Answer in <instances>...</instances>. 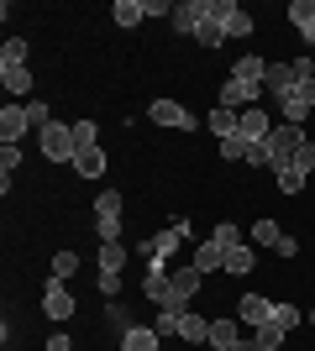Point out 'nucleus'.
<instances>
[{
    "label": "nucleus",
    "instance_id": "nucleus-41",
    "mask_svg": "<svg viewBox=\"0 0 315 351\" xmlns=\"http://www.w3.org/2000/svg\"><path fill=\"white\" fill-rule=\"evenodd\" d=\"M289 95H294V100H305V105L315 110V79H300V84L289 89Z\"/></svg>",
    "mask_w": 315,
    "mask_h": 351
},
{
    "label": "nucleus",
    "instance_id": "nucleus-27",
    "mask_svg": "<svg viewBox=\"0 0 315 351\" xmlns=\"http://www.w3.org/2000/svg\"><path fill=\"white\" fill-rule=\"evenodd\" d=\"M16 168H21V147H16V142H0V189H5V194H11Z\"/></svg>",
    "mask_w": 315,
    "mask_h": 351
},
{
    "label": "nucleus",
    "instance_id": "nucleus-42",
    "mask_svg": "<svg viewBox=\"0 0 315 351\" xmlns=\"http://www.w3.org/2000/svg\"><path fill=\"white\" fill-rule=\"evenodd\" d=\"M100 293L105 299H121V273H100Z\"/></svg>",
    "mask_w": 315,
    "mask_h": 351
},
{
    "label": "nucleus",
    "instance_id": "nucleus-11",
    "mask_svg": "<svg viewBox=\"0 0 315 351\" xmlns=\"http://www.w3.org/2000/svg\"><path fill=\"white\" fill-rule=\"evenodd\" d=\"M242 336H247V325H242L237 315H215V320H210V351H231Z\"/></svg>",
    "mask_w": 315,
    "mask_h": 351
},
{
    "label": "nucleus",
    "instance_id": "nucleus-44",
    "mask_svg": "<svg viewBox=\"0 0 315 351\" xmlns=\"http://www.w3.org/2000/svg\"><path fill=\"white\" fill-rule=\"evenodd\" d=\"M231 351H257V341H253V336H242V341H237Z\"/></svg>",
    "mask_w": 315,
    "mask_h": 351
},
{
    "label": "nucleus",
    "instance_id": "nucleus-40",
    "mask_svg": "<svg viewBox=\"0 0 315 351\" xmlns=\"http://www.w3.org/2000/svg\"><path fill=\"white\" fill-rule=\"evenodd\" d=\"M247 168H268V142H253V147H247Z\"/></svg>",
    "mask_w": 315,
    "mask_h": 351
},
{
    "label": "nucleus",
    "instance_id": "nucleus-31",
    "mask_svg": "<svg viewBox=\"0 0 315 351\" xmlns=\"http://www.w3.org/2000/svg\"><path fill=\"white\" fill-rule=\"evenodd\" d=\"M205 126L215 132V142H221V136H231V132H237V110H226V105H215V110L205 116Z\"/></svg>",
    "mask_w": 315,
    "mask_h": 351
},
{
    "label": "nucleus",
    "instance_id": "nucleus-43",
    "mask_svg": "<svg viewBox=\"0 0 315 351\" xmlns=\"http://www.w3.org/2000/svg\"><path fill=\"white\" fill-rule=\"evenodd\" d=\"M47 351H74V336H69V330H53V341H47Z\"/></svg>",
    "mask_w": 315,
    "mask_h": 351
},
{
    "label": "nucleus",
    "instance_id": "nucleus-34",
    "mask_svg": "<svg viewBox=\"0 0 315 351\" xmlns=\"http://www.w3.org/2000/svg\"><path fill=\"white\" fill-rule=\"evenodd\" d=\"M105 320H110V330H116V341H121L126 330H132V309L121 304V299H110V304H105Z\"/></svg>",
    "mask_w": 315,
    "mask_h": 351
},
{
    "label": "nucleus",
    "instance_id": "nucleus-45",
    "mask_svg": "<svg viewBox=\"0 0 315 351\" xmlns=\"http://www.w3.org/2000/svg\"><path fill=\"white\" fill-rule=\"evenodd\" d=\"M305 320H310V325H315V309H305Z\"/></svg>",
    "mask_w": 315,
    "mask_h": 351
},
{
    "label": "nucleus",
    "instance_id": "nucleus-7",
    "mask_svg": "<svg viewBox=\"0 0 315 351\" xmlns=\"http://www.w3.org/2000/svg\"><path fill=\"white\" fill-rule=\"evenodd\" d=\"M148 121H152V126H179V132H195V126H200V116H195V110H184L179 100H152Z\"/></svg>",
    "mask_w": 315,
    "mask_h": 351
},
{
    "label": "nucleus",
    "instance_id": "nucleus-30",
    "mask_svg": "<svg viewBox=\"0 0 315 351\" xmlns=\"http://www.w3.org/2000/svg\"><path fill=\"white\" fill-rule=\"evenodd\" d=\"M126 257H132V252L121 247V241H100V273H121Z\"/></svg>",
    "mask_w": 315,
    "mask_h": 351
},
{
    "label": "nucleus",
    "instance_id": "nucleus-32",
    "mask_svg": "<svg viewBox=\"0 0 315 351\" xmlns=\"http://www.w3.org/2000/svg\"><path fill=\"white\" fill-rule=\"evenodd\" d=\"M247 147H253V142H247L242 132L221 136V162H247Z\"/></svg>",
    "mask_w": 315,
    "mask_h": 351
},
{
    "label": "nucleus",
    "instance_id": "nucleus-17",
    "mask_svg": "<svg viewBox=\"0 0 315 351\" xmlns=\"http://www.w3.org/2000/svg\"><path fill=\"white\" fill-rule=\"evenodd\" d=\"M221 16H226V43H242V37H253V16L242 11L237 0H221Z\"/></svg>",
    "mask_w": 315,
    "mask_h": 351
},
{
    "label": "nucleus",
    "instance_id": "nucleus-15",
    "mask_svg": "<svg viewBox=\"0 0 315 351\" xmlns=\"http://www.w3.org/2000/svg\"><path fill=\"white\" fill-rule=\"evenodd\" d=\"M284 226H279V220H253V226H247V247H268V252H279V241H284Z\"/></svg>",
    "mask_w": 315,
    "mask_h": 351
},
{
    "label": "nucleus",
    "instance_id": "nucleus-24",
    "mask_svg": "<svg viewBox=\"0 0 315 351\" xmlns=\"http://www.w3.org/2000/svg\"><path fill=\"white\" fill-rule=\"evenodd\" d=\"M110 16H116V27H142L148 21V0H116Z\"/></svg>",
    "mask_w": 315,
    "mask_h": 351
},
{
    "label": "nucleus",
    "instance_id": "nucleus-28",
    "mask_svg": "<svg viewBox=\"0 0 315 351\" xmlns=\"http://www.w3.org/2000/svg\"><path fill=\"white\" fill-rule=\"evenodd\" d=\"M273 325H284L289 336H294V330L305 325V309H300V304H284V299H273Z\"/></svg>",
    "mask_w": 315,
    "mask_h": 351
},
{
    "label": "nucleus",
    "instance_id": "nucleus-25",
    "mask_svg": "<svg viewBox=\"0 0 315 351\" xmlns=\"http://www.w3.org/2000/svg\"><path fill=\"white\" fill-rule=\"evenodd\" d=\"M189 263H195L200 273H221V267H226V247H215V241H200Z\"/></svg>",
    "mask_w": 315,
    "mask_h": 351
},
{
    "label": "nucleus",
    "instance_id": "nucleus-29",
    "mask_svg": "<svg viewBox=\"0 0 315 351\" xmlns=\"http://www.w3.org/2000/svg\"><path fill=\"white\" fill-rule=\"evenodd\" d=\"M273 184H279V194H305V184H310V173H300V168L289 162V168H279V173H273Z\"/></svg>",
    "mask_w": 315,
    "mask_h": 351
},
{
    "label": "nucleus",
    "instance_id": "nucleus-23",
    "mask_svg": "<svg viewBox=\"0 0 315 351\" xmlns=\"http://www.w3.org/2000/svg\"><path fill=\"white\" fill-rule=\"evenodd\" d=\"M263 73H268V58H257V53H242L231 63V79H247V84H263Z\"/></svg>",
    "mask_w": 315,
    "mask_h": 351
},
{
    "label": "nucleus",
    "instance_id": "nucleus-19",
    "mask_svg": "<svg viewBox=\"0 0 315 351\" xmlns=\"http://www.w3.org/2000/svg\"><path fill=\"white\" fill-rule=\"evenodd\" d=\"M200 283H205V273H200L195 263H179V267H174V293H179V304H189V299H195Z\"/></svg>",
    "mask_w": 315,
    "mask_h": 351
},
{
    "label": "nucleus",
    "instance_id": "nucleus-26",
    "mask_svg": "<svg viewBox=\"0 0 315 351\" xmlns=\"http://www.w3.org/2000/svg\"><path fill=\"white\" fill-rule=\"evenodd\" d=\"M247 336H253L257 341V351H284V341H289V330H284V325H257V330H247Z\"/></svg>",
    "mask_w": 315,
    "mask_h": 351
},
{
    "label": "nucleus",
    "instance_id": "nucleus-37",
    "mask_svg": "<svg viewBox=\"0 0 315 351\" xmlns=\"http://www.w3.org/2000/svg\"><path fill=\"white\" fill-rule=\"evenodd\" d=\"M74 273H79V252H58V257H53V278L69 283Z\"/></svg>",
    "mask_w": 315,
    "mask_h": 351
},
{
    "label": "nucleus",
    "instance_id": "nucleus-8",
    "mask_svg": "<svg viewBox=\"0 0 315 351\" xmlns=\"http://www.w3.org/2000/svg\"><path fill=\"white\" fill-rule=\"evenodd\" d=\"M294 84H300V73H294V58L268 63V73H263V95H268V100H284Z\"/></svg>",
    "mask_w": 315,
    "mask_h": 351
},
{
    "label": "nucleus",
    "instance_id": "nucleus-36",
    "mask_svg": "<svg viewBox=\"0 0 315 351\" xmlns=\"http://www.w3.org/2000/svg\"><path fill=\"white\" fill-rule=\"evenodd\" d=\"M0 63L21 69V63H27V37H5V47H0Z\"/></svg>",
    "mask_w": 315,
    "mask_h": 351
},
{
    "label": "nucleus",
    "instance_id": "nucleus-12",
    "mask_svg": "<svg viewBox=\"0 0 315 351\" xmlns=\"http://www.w3.org/2000/svg\"><path fill=\"white\" fill-rule=\"evenodd\" d=\"M237 320L247 325V330L268 325L273 320V299H263V293H242V299H237Z\"/></svg>",
    "mask_w": 315,
    "mask_h": 351
},
{
    "label": "nucleus",
    "instance_id": "nucleus-10",
    "mask_svg": "<svg viewBox=\"0 0 315 351\" xmlns=\"http://www.w3.org/2000/svg\"><path fill=\"white\" fill-rule=\"evenodd\" d=\"M32 132V116H27V105L21 100H11L5 110H0V142H16L21 147V136Z\"/></svg>",
    "mask_w": 315,
    "mask_h": 351
},
{
    "label": "nucleus",
    "instance_id": "nucleus-14",
    "mask_svg": "<svg viewBox=\"0 0 315 351\" xmlns=\"http://www.w3.org/2000/svg\"><path fill=\"white\" fill-rule=\"evenodd\" d=\"M200 16H205V0H174V32L179 37H195V27H200Z\"/></svg>",
    "mask_w": 315,
    "mask_h": 351
},
{
    "label": "nucleus",
    "instance_id": "nucleus-9",
    "mask_svg": "<svg viewBox=\"0 0 315 351\" xmlns=\"http://www.w3.org/2000/svg\"><path fill=\"white\" fill-rule=\"evenodd\" d=\"M195 43H200V47H221V43H226L221 0H205V16H200V27H195Z\"/></svg>",
    "mask_w": 315,
    "mask_h": 351
},
{
    "label": "nucleus",
    "instance_id": "nucleus-39",
    "mask_svg": "<svg viewBox=\"0 0 315 351\" xmlns=\"http://www.w3.org/2000/svg\"><path fill=\"white\" fill-rule=\"evenodd\" d=\"M74 142L79 147H100V126H95V121H74Z\"/></svg>",
    "mask_w": 315,
    "mask_h": 351
},
{
    "label": "nucleus",
    "instance_id": "nucleus-22",
    "mask_svg": "<svg viewBox=\"0 0 315 351\" xmlns=\"http://www.w3.org/2000/svg\"><path fill=\"white\" fill-rule=\"evenodd\" d=\"M163 346V336L152 330V325H132L126 336H121V351H158Z\"/></svg>",
    "mask_w": 315,
    "mask_h": 351
},
{
    "label": "nucleus",
    "instance_id": "nucleus-4",
    "mask_svg": "<svg viewBox=\"0 0 315 351\" xmlns=\"http://www.w3.org/2000/svg\"><path fill=\"white\" fill-rule=\"evenodd\" d=\"M95 231H100V241H121V189L95 194Z\"/></svg>",
    "mask_w": 315,
    "mask_h": 351
},
{
    "label": "nucleus",
    "instance_id": "nucleus-16",
    "mask_svg": "<svg viewBox=\"0 0 315 351\" xmlns=\"http://www.w3.org/2000/svg\"><path fill=\"white\" fill-rule=\"evenodd\" d=\"M74 173L84 178V184L105 178V147H79V152H74Z\"/></svg>",
    "mask_w": 315,
    "mask_h": 351
},
{
    "label": "nucleus",
    "instance_id": "nucleus-35",
    "mask_svg": "<svg viewBox=\"0 0 315 351\" xmlns=\"http://www.w3.org/2000/svg\"><path fill=\"white\" fill-rule=\"evenodd\" d=\"M179 315H184V309H158L148 325L158 330V336H179Z\"/></svg>",
    "mask_w": 315,
    "mask_h": 351
},
{
    "label": "nucleus",
    "instance_id": "nucleus-1",
    "mask_svg": "<svg viewBox=\"0 0 315 351\" xmlns=\"http://www.w3.org/2000/svg\"><path fill=\"white\" fill-rule=\"evenodd\" d=\"M310 142V136H305V126H289V121H279V126H273L268 132V168L273 173H279V168H289V162L300 158V147Z\"/></svg>",
    "mask_w": 315,
    "mask_h": 351
},
{
    "label": "nucleus",
    "instance_id": "nucleus-21",
    "mask_svg": "<svg viewBox=\"0 0 315 351\" xmlns=\"http://www.w3.org/2000/svg\"><path fill=\"white\" fill-rule=\"evenodd\" d=\"M253 267H257V247H247V241H242V247H226V267L221 273L242 278V273H253Z\"/></svg>",
    "mask_w": 315,
    "mask_h": 351
},
{
    "label": "nucleus",
    "instance_id": "nucleus-33",
    "mask_svg": "<svg viewBox=\"0 0 315 351\" xmlns=\"http://www.w3.org/2000/svg\"><path fill=\"white\" fill-rule=\"evenodd\" d=\"M210 241H215V247H242V241H247V231H242L237 220H221V226L210 231Z\"/></svg>",
    "mask_w": 315,
    "mask_h": 351
},
{
    "label": "nucleus",
    "instance_id": "nucleus-13",
    "mask_svg": "<svg viewBox=\"0 0 315 351\" xmlns=\"http://www.w3.org/2000/svg\"><path fill=\"white\" fill-rule=\"evenodd\" d=\"M273 126H279V121H268V110H263V105H253V110H242V116H237V132L247 136V142H268Z\"/></svg>",
    "mask_w": 315,
    "mask_h": 351
},
{
    "label": "nucleus",
    "instance_id": "nucleus-6",
    "mask_svg": "<svg viewBox=\"0 0 315 351\" xmlns=\"http://www.w3.org/2000/svg\"><path fill=\"white\" fill-rule=\"evenodd\" d=\"M215 105H226V110H237V116H242V110H253V105H268V100H263V84H247V79H226V84H221V100H215Z\"/></svg>",
    "mask_w": 315,
    "mask_h": 351
},
{
    "label": "nucleus",
    "instance_id": "nucleus-3",
    "mask_svg": "<svg viewBox=\"0 0 315 351\" xmlns=\"http://www.w3.org/2000/svg\"><path fill=\"white\" fill-rule=\"evenodd\" d=\"M189 236V220H174L168 231H158V236H148V241H137V257L142 263H168L174 252H179V241Z\"/></svg>",
    "mask_w": 315,
    "mask_h": 351
},
{
    "label": "nucleus",
    "instance_id": "nucleus-38",
    "mask_svg": "<svg viewBox=\"0 0 315 351\" xmlns=\"http://www.w3.org/2000/svg\"><path fill=\"white\" fill-rule=\"evenodd\" d=\"M27 105V116H32V132H43L47 121H53V110H47V100H21Z\"/></svg>",
    "mask_w": 315,
    "mask_h": 351
},
{
    "label": "nucleus",
    "instance_id": "nucleus-18",
    "mask_svg": "<svg viewBox=\"0 0 315 351\" xmlns=\"http://www.w3.org/2000/svg\"><path fill=\"white\" fill-rule=\"evenodd\" d=\"M0 84H5V95H11V100H27L37 79H32V69H27V63H21V69H11V63H0Z\"/></svg>",
    "mask_w": 315,
    "mask_h": 351
},
{
    "label": "nucleus",
    "instance_id": "nucleus-20",
    "mask_svg": "<svg viewBox=\"0 0 315 351\" xmlns=\"http://www.w3.org/2000/svg\"><path fill=\"white\" fill-rule=\"evenodd\" d=\"M179 341H189V346H210V320L195 315V309H184V315H179Z\"/></svg>",
    "mask_w": 315,
    "mask_h": 351
},
{
    "label": "nucleus",
    "instance_id": "nucleus-5",
    "mask_svg": "<svg viewBox=\"0 0 315 351\" xmlns=\"http://www.w3.org/2000/svg\"><path fill=\"white\" fill-rule=\"evenodd\" d=\"M74 293H69V283H58V278H47V289H43V315H47V320H53V325H69V320H74Z\"/></svg>",
    "mask_w": 315,
    "mask_h": 351
},
{
    "label": "nucleus",
    "instance_id": "nucleus-2",
    "mask_svg": "<svg viewBox=\"0 0 315 351\" xmlns=\"http://www.w3.org/2000/svg\"><path fill=\"white\" fill-rule=\"evenodd\" d=\"M37 142H43V158L47 162H69V168H74V152H79L74 121H47L43 132H37Z\"/></svg>",
    "mask_w": 315,
    "mask_h": 351
}]
</instances>
